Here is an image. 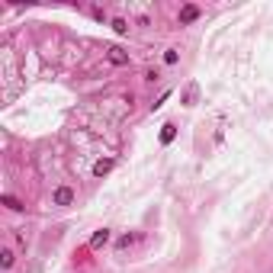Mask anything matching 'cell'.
Here are the masks:
<instances>
[{
    "label": "cell",
    "mask_w": 273,
    "mask_h": 273,
    "mask_svg": "<svg viewBox=\"0 0 273 273\" xmlns=\"http://www.w3.org/2000/svg\"><path fill=\"white\" fill-rule=\"evenodd\" d=\"M51 202H55V206H71V202H74V190L71 187H58L55 196H51Z\"/></svg>",
    "instance_id": "obj_1"
},
{
    "label": "cell",
    "mask_w": 273,
    "mask_h": 273,
    "mask_svg": "<svg viewBox=\"0 0 273 273\" xmlns=\"http://www.w3.org/2000/svg\"><path fill=\"white\" fill-rule=\"evenodd\" d=\"M106 58H110V65H116V68L129 65V55H126V51H122L119 45H110V48H106Z\"/></svg>",
    "instance_id": "obj_2"
},
{
    "label": "cell",
    "mask_w": 273,
    "mask_h": 273,
    "mask_svg": "<svg viewBox=\"0 0 273 273\" xmlns=\"http://www.w3.org/2000/svg\"><path fill=\"white\" fill-rule=\"evenodd\" d=\"M174 138H177V126H174V122H167V126H161V145H171Z\"/></svg>",
    "instance_id": "obj_5"
},
{
    "label": "cell",
    "mask_w": 273,
    "mask_h": 273,
    "mask_svg": "<svg viewBox=\"0 0 273 273\" xmlns=\"http://www.w3.org/2000/svg\"><path fill=\"white\" fill-rule=\"evenodd\" d=\"M193 20H199V7L187 4V7L180 10V26H187V23H193Z\"/></svg>",
    "instance_id": "obj_3"
},
{
    "label": "cell",
    "mask_w": 273,
    "mask_h": 273,
    "mask_svg": "<svg viewBox=\"0 0 273 273\" xmlns=\"http://www.w3.org/2000/svg\"><path fill=\"white\" fill-rule=\"evenodd\" d=\"M106 241H110V228H100V232H93V238H90V248L96 251V248H103Z\"/></svg>",
    "instance_id": "obj_4"
},
{
    "label": "cell",
    "mask_w": 273,
    "mask_h": 273,
    "mask_svg": "<svg viewBox=\"0 0 273 273\" xmlns=\"http://www.w3.org/2000/svg\"><path fill=\"white\" fill-rule=\"evenodd\" d=\"M13 260H16V257H13V251H10V248L0 251V263H4V270H10V267H13Z\"/></svg>",
    "instance_id": "obj_8"
},
{
    "label": "cell",
    "mask_w": 273,
    "mask_h": 273,
    "mask_svg": "<svg viewBox=\"0 0 273 273\" xmlns=\"http://www.w3.org/2000/svg\"><path fill=\"white\" fill-rule=\"evenodd\" d=\"M177 58H180L177 48H167V51H164V65H177Z\"/></svg>",
    "instance_id": "obj_11"
},
{
    "label": "cell",
    "mask_w": 273,
    "mask_h": 273,
    "mask_svg": "<svg viewBox=\"0 0 273 273\" xmlns=\"http://www.w3.org/2000/svg\"><path fill=\"white\" fill-rule=\"evenodd\" d=\"M196 93H199V87H196V84H190V87H187V93H183V106H193V103H196Z\"/></svg>",
    "instance_id": "obj_7"
},
{
    "label": "cell",
    "mask_w": 273,
    "mask_h": 273,
    "mask_svg": "<svg viewBox=\"0 0 273 273\" xmlns=\"http://www.w3.org/2000/svg\"><path fill=\"white\" fill-rule=\"evenodd\" d=\"M4 206H7V209H13V212H20V209H23V202L16 199V196H4Z\"/></svg>",
    "instance_id": "obj_9"
},
{
    "label": "cell",
    "mask_w": 273,
    "mask_h": 273,
    "mask_svg": "<svg viewBox=\"0 0 273 273\" xmlns=\"http://www.w3.org/2000/svg\"><path fill=\"white\" fill-rule=\"evenodd\" d=\"M113 171V161H110V157H106V161H96L93 164V177H103V174H110Z\"/></svg>",
    "instance_id": "obj_6"
},
{
    "label": "cell",
    "mask_w": 273,
    "mask_h": 273,
    "mask_svg": "<svg viewBox=\"0 0 273 273\" xmlns=\"http://www.w3.org/2000/svg\"><path fill=\"white\" fill-rule=\"evenodd\" d=\"M113 29H116L119 36H126V32H129V23H126V20H119V16H116V20H113Z\"/></svg>",
    "instance_id": "obj_10"
}]
</instances>
